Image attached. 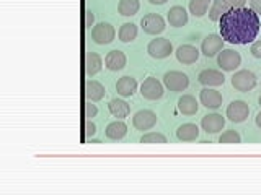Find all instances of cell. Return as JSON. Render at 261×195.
Instances as JSON below:
<instances>
[{"label": "cell", "mask_w": 261, "mask_h": 195, "mask_svg": "<svg viewBox=\"0 0 261 195\" xmlns=\"http://www.w3.org/2000/svg\"><path fill=\"white\" fill-rule=\"evenodd\" d=\"M103 69V59L100 54L96 52H88L85 55V73L88 77L96 75L98 72Z\"/></svg>", "instance_id": "cell-21"}, {"label": "cell", "mask_w": 261, "mask_h": 195, "mask_svg": "<svg viewBox=\"0 0 261 195\" xmlns=\"http://www.w3.org/2000/svg\"><path fill=\"white\" fill-rule=\"evenodd\" d=\"M116 38V31L111 26L110 23H98L96 26H93L92 29V39L93 43L100 44V46H105V44H110L114 41Z\"/></svg>", "instance_id": "cell-4"}, {"label": "cell", "mask_w": 261, "mask_h": 195, "mask_svg": "<svg viewBox=\"0 0 261 195\" xmlns=\"http://www.w3.org/2000/svg\"><path fill=\"white\" fill-rule=\"evenodd\" d=\"M224 2L230 8H240V7H245V4H247L248 0H224Z\"/></svg>", "instance_id": "cell-34"}, {"label": "cell", "mask_w": 261, "mask_h": 195, "mask_svg": "<svg viewBox=\"0 0 261 195\" xmlns=\"http://www.w3.org/2000/svg\"><path fill=\"white\" fill-rule=\"evenodd\" d=\"M87 143H101V142H100V140H92V138H88Z\"/></svg>", "instance_id": "cell-39"}, {"label": "cell", "mask_w": 261, "mask_h": 195, "mask_svg": "<svg viewBox=\"0 0 261 195\" xmlns=\"http://www.w3.org/2000/svg\"><path fill=\"white\" fill-rule=\"evenodd\" d=\"M136 89H137V80L133 78V77H129V75L121 77L116 81V91H118V94L124 96V98L133 96L136 93Z\"/></svg>", "instance_id": "cell-20"}, {"label": "cell", "mask_w": 261, "mask_h": 195, "mask_svg": "<svg viewBox=\"0 0 261 195\" xmlns=\"http://www.w3.org/2000/svg\"><path fill=\"white\" fill-rule=\"evenodd\" d=\"M240 134L237 130H225V132L219 137V143H240Z\"/></svg>", "instance_id": "cell-30"}, {"label": "cell", "mask_w": 261, "mask_h": 195, "mask_svg": "<svg viewBox=\"0 0 261 195\" xmlns=\"http://www.w3.org/2000/svg\"><path fill=\"white\" fill-rule=\"evenodd\" d=\"M176 137L181 142H194L199 137V128L196 124H183L178 127Z\"/></svg>", "instance_id": "cell-24"}, {"label": "cell", "mask_w": 261, "mask_h": 195, "mask_svg": "<svg viewBox=\"0 0 261 195\" xmlns=\"http://www.w3.org/2000/svg\"><path fill=\"white\" fill-rule=\"evenodd\" d=\"M176 59L183 65H191L199 59V51L191 44H183L176 49Z\"/></svg>", "instance_id": "cell-16"}, {"label": "cell", "mask_w": 261, "mask_h": 195, "mask_svg": "<svg viewBox=\"0 0 261 195\" xmlns=\"http://www.w3.org/2000/svg\"><path fill=\"white\" fill-rule=\"evenodd\" d=\"M199 109V104L196 101V98L191 94H183L178 100V111L185 114V116H194Z\"/></svg>", "instance_id": "cell-19"}, {"label": "cell", "mask_w": 261, "mask_h": 195, "mask_svg": "<svg viewBox=\"0 0 261 195\" xmlns=\"http://www.w3.org/2000/svg\"><path fill=\"white\" fill-rule=\"evenodd\" d=\"M232 86L242 93L251 91L256 86V75L250 70H239L232 77Z\"/></svg>", "instance_id": "cell-3"}, {"label": "cell", "mask_w": 261, "mask_h": 195, "mask_svg": "<svg viewBox=\"0 0 261 195\" xmlns=\"http://www.w3.org/2000/svg\"><path fill=\"white\" fill-rule=\"evenodd\" d=\"M150 4H153V5H163V4H167L168 0H149Z\"/></svg>", "instance_id": "cell-37"}, {"label": "cell", "mask_w": 261, "mask_h": 195, "mask_svg": "<svg viewBox=\"0 0 261 195\" xmlns=\"http://www.w3.org/2000/svg\"><path fill=\"white\" fill-rule=\"evenodd\" d=\"M93 101H88L87 104H85V117L87 119H92V117H95L96 114H98V108L95 104H92Z\"/></svg>", "instance_id": "cell-31"}, {"label": "cell", "mask_w": 261, "mask_h": 195, "mask_svg": "<svg viewBox=\"0 0 261 195\" xmlns=\"http://www.w3.org/2000/svg\"><path fill=\"white\" fill-rule=\"evenodd\" d=\"M228 8H230V7H228L224 0H212V5L209 8V20L211 21H219Z\"/></svg>", "instance_id": "cell-26"}, {"label": "cell", "mask_w": 261, "mask_h": 195, "mask_svg": "<svg viewBox=\"0 0 261 195\" xmlns=\"http://www.w3.org/2000/svg\"><path fill=\"white\" fill-rule=\"evenodd\" d=\"M201 127L202 130H206L207 134H217L225 127V119L220 116V114H207L204 116L201 120Z\"/></svg>", "instance_id": "cell-13"}, {"label": "cell", "mask_w": 261, "mask_h": 195, "mask_svg": "<svg viewBox=\"0 0 261 195\" xmlns=\"http://www.w3.org/2000/svg\"><path fill=\"white\" fill-rule=\"evenodd\" d=\"M155 124H157V114L150 109L137 111L133 117V125L137 130H150Z\"/></svg>", "instance_id": "cell-9"}, {"label": "cell", "mask_w": 261, "mask_h": 195, "mask_svg": "<svg viewBox=\"0 0 261 195\" xmlns=\"http://www.w3.org/2000/svg\"><path fill=\"white\" fill-rule=\"evenodd\" d=\"M141 26L147 35H160L165 29V20L159 13H147L141 20Z\"/></svg>", "instance_id": "cell-8"}, {"label": "cell", "mask_w": 261, "mask_h": 195, "mask_svg": "<svg viewBox=\"0 0 261 195\" xmlns=\"http://www.w3.org/2000/svg\"><path fill=\"white\" fill-rule=\"evenodd\" d=\"M224 49V38L220 35H209L204 38L201 44V51L206 57H214Z\"/></svg>", "instance_id": "cell-11"}, {"label": "cell", "mask_w": 261, "mask_h": 195, "mask_svg": "<svg viewBox=\"0 0 261 195\" xmlns=\"http://www.w3.org/2000/svg\"><path fill=\"white\" fill-rule=\"evenodd\" d=\"M118 36L122 43H130L137 38V26L134 23H124L118 31Z\"/></svg>", "instance_id": "cell-27"}, {"label": "cell", "mask_w": 261, "mask_h": 195, "mask_svg": "<svg viewBox=\"0 0 261 195\" xmlns=\"http://www.w3.org/2000/svg\"><path fill=\"white\" fill-rule=\"evenodd\" d=\"M108 109L111 112L113 117H118V119H124L129 116L130 112V106L124 101V100H119V98H114V100L110 101L108 104Z\"/></svg>", "instance_id": "cell-22"}, {"label": "cell", "mask_w": 261, "mask_h": 195, "mask_svg": "<svg viewBox=\"0 0 261 195\" xmlns=\"http://www.w3.org/2000/svg\"><path fill=\"white\" fill-rule=\"evenodd\" d=\"M211 4H212V0H190V13L201 18V16L207 13Z\"/></svg>", "instance_id": "cell-28"}, {"label": "cell", "mask_w": 261, "mask_h": 195, "mask_svg": "<svg viewBox=\"0 0 261 195\" xmlns=\"http://www.w3.org/2000/svg\"><path fill=\"white\" fill-rule=\"evenodd\" d=\"M139 8H141L139 0H119L118 4V12L122 16H134L139 12Z\"/></svg>", "instance_id": "cell-25"}, {"label": "cell", "mask_w": 261, "mask_h": 195, "mask_svg": "<svg viewBox=\"0 0 261 195\" xmlns=\"http://www.w3.org/2000/svg\"><path fill=\"white\" fill-rule=\"evenodd\" d=\"M220 36L230 44H248L256 39L261 29L259 15L248 7L228 8L219 20Z\"/></svg>", "instance_id": "cell-1"}, {"label": "cell", "mask_w": 261, "mask_h": 195, "mask_svg": "<svg viewBox=\"0 0 261 195\" xmlns=\"http://www.w3.org/2000/svg\"><path fill=\"white\" fill-rule=\"evenodd\" d=\"M240 63H242V57L233 49H222V52H219L217 55V65L225 72L235 70Z\"/></svg>", "instance_id": "cell-6"}, {"label": "cell", "mask_w": 261, "mask_h": 195, "mask_svg": "<svg viewBox=\"0 0 261 195\" xmlns=\"http://www.w3.org/2000/svg\"><path fill=\"white\" fill-rule=\"evenodd\" d=\"M95 132H96V125L93 124V122L92 120H87L85 122V135L87 137H92V135H95Z\"/></svg>", "instance_id": "cell-33"}, {"label": "cell", "mask_w": 261, "mask_h": 195, "mask_svg": "<svg viewBox=\"0 0 261 195\" xmlns=\"http://www.w3.org/2000/svg\"><path fill=\"white\" fill-rule=\"evenodd\" d=\"M248 114H250L248 104L245 101H242V100L232 101L230 104H228V108H227V117H228V120L235 122V124H240V122L247 120Z\"/></svg>", "instance_id": "cell-7"}, {"label": "cell", "mask_w": 261, "mask_h": 195, "mask_svg": "<svg viewBox=\"0 0 261 195\" xmlns=\"http://www.w3.org/2000/svg\"><path fill=\"white\" fill-rule=\"evenodd\" d=\"M251 54L253 57H256V59H261V41H255V43L251 44Z\"/></svg>", "instance_id": "cell-32"}, {"label": "cell", "mask_w": 261, "mask_h": 195, "mask_svg": "<svg viewBox=\"0 0 261 195\" xmlns=\"http://www.w3.org/2000/svg\"><path fill=\"white\" fill-rule=\"evenodd\" d=\"M256 125L261 128V112H258V114H256Z\"/></svg>", "instance_id": "cell-38"}, {"label": "cell", "mask_w": 261, "mask_h": 195, "mask_svg": "<svg viewBox=\"0 0 261 195\" xmlns=\"http://www.w3.org/2000/svg\"><path fill=\"white\" fill-rule=\"evenodd\" d=\"M126 134H127V125L122 120L111 122V124H108L105 128V135L108 137L110 140H121Z\"/></svg>", "instance_id": "cell-23"}, {"label": "cell", "mask_w": 261, "mask_h": 195, "mask_svg": "<svg viewBox=\"0 0 261 195\" xmlns=\"http://www.w3.org/2000/svg\"><path fill=\"white\" fill-rule=\"evenodd\" d=\"M163 85H165L170 91H185L190 85V78H188L186 73L179 72V70H170L163 75Z\"/></svg>", "instance_id": "cell-2"}, {"label": "cell", "mask_w": 261, "mask_h": 195, "mask_svg": "<svg viewBox=\"0 0 261 195\" xmlns=\"http://www.w3.org/2000/svg\"><path fill=\"white\" fill-rule=\"evenodd\" d=\"M259 106H261V96H259Z\"/></svg>", "instance_id": "cell-40"}, {"label": "cell", "mask_w": 261, "mask_h": 195, "mask_svg": "<svg viewBox=\"0 0 261 195\" xmlns=\"http://www.w3.org/2000/svg\"><path fill=\"white\" fill-rule=\"evenodd\" d=\"M199 101L202 106H206L209 109H217L222 106V94L216 89L211 88H204L202 91L199 93Z\"/></svg>", "instance_id": "cell-15"}, {"label": "cell", "mask_w": 261, "mask_h": 195, "mask_svg": "<svg viewBox=\"0 0 261 195\" xmlns=\"http://www.w3.org/2000/svg\"><path fill=\"white\" fill-rule=\"evenodd\" d=\"M126 63H127V57L122 51H111L105 57V67L108 70H113V72H118L121 69H124Z\"/></svg>", "instance_id": "cell-14"}, {"label": "cell", "mask_w": 261, "mask_h": 195, "mask_svg": "<svg viewBox=\"0 0 261 195\" xmlns=\"http://www.w3.org/2000/svg\"><path fill=\"white\" fill-rule=\"evenodd\" d=\"M95 21V15L92 13V10H85V28H92Z\"/></svg>", "instance_id": "cell-35"}, {"label": "cell", "mask_w": 261, "mask_h": 195, "mask_svg": "<svg viewBox=\"0 0 261 195\" xmlns=\"http://www.w3.org/2000/svg\"><path fill=\"white\" fill-rule=\"evenodd\" d=\"M141 143H167V137L160 132H149L141 137Z\"/></svg>", "instance_id": "cell-29"}, {"label": "cell", "mask_w": 261, "mask_h": 195, "mask_svg": "<svg viewBox=\"0 0 261 195\" xmlns=\"http://www.w3.org/2000/svg\"><path fill=\"white\" fill-rule=\"evenodd\" d=\"M147 52L153 59H165L171 52H173V46L167 38H157L152 39L149 46H147Z\"/></svg>", "instance_id": "cell-5"}, {"label": "cell", "mask_w": 261, "mask_h": 195, "mask_svg": "<svg viewBox=\"0 0 261 195\" xmlns=\"http://www.w3.org/2000/svg\"><path fill=\"white\" fill-rule=\"evenodd\" d=\"M199 83L204 85V86H220V85H224V81H225V77H224V73L222 72H219V70H214V69H206V70H202L199 73Z\"/></svg>", "instance_id": "cell-12"}, {"label": "cell", "mask_w": 261, "mask_h": 195, "mask_svg": "<svg viewBox=\"0 0 261 195\" xmlns=\"http://www.w3.org/2000/svg\"><path fill=\"white\" fill-rule=\"evenodd\" d=\"M141 94L145 100H160L163 96V85L153 77L145 78L144 83L141 85Z\"/></svg>", "instance_id": "cell-10"}, {"label": "cell", "mask_w": 261, "mask_h": 195, "mask_svg": "<svg viewBox=\"0 0 261 195\" xmlns=\"http://www.w3.org/2000/svg\"><path fill=\"white\" fill-rule=\"evenodd\" d=\"M106 89L105 86L96 80H88L85 81V98L88 101H101L105 98Z\"/></svg>", "instance_id": "cell-18"}, {"label": "cell", "mask_w": 261, "mask_h": 195, "mask_svg": "<svg viewBox=\"0 0 261 195\" xmlns=\"http://www.w3.org/2000/svg\"><path fill=\"white\" fill-rule=\"evenodd\" d=\"M250 2V8L255 13H258V15H261V0H248Z\"/></svg>", "instance_id": "cell-36"}, {"label": "cell", "mask_w": 261, "mask_h": 195, "mask_svg": "<svg viewBox=\"0 0 261 195\" xmlns=\"http://www.w3.org/2000/svg\"><path fill=\"white\" fill-rule=\"evenodd\" d=\"M168 23L170 26H175V28H181L188 23V12L186 8L181 5H175L170 8L168 12Z\"/></svg>", "instance_id": "cell-17"}]
</instances>
